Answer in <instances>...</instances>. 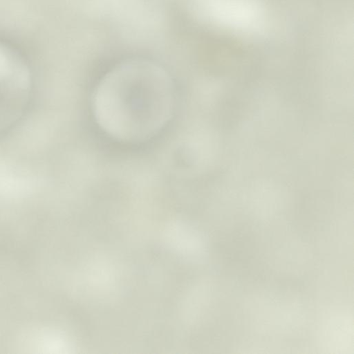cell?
<instances>
[{"label":"cell","mask_w":354,"mask_h":354,"mask_svg":"<svg viewBox=\"0 0 354 354\" xmlns=\"http://www.w3.org/2000/svg\"><path fill=\"white\" fill-rule=\"evenodd\" d=\"M175 104L171 78L146 60L121 64L100 81L92 97L98 126L109 136L128 143L146 141L171 120Z\"/></svg>","instance_id":"obj_1"},{"label":"cell","mask_w":354,"mask_h":354,"mask_svg":"<svg viewBox=\"0 0 354 354\" xmlns=\"http://www.w3.org/2000/svg\"><path fill=\"white\" fill-rule=\"evenodd\" d=\"M28 74L19 65L0 58V131L15 124L30 95Z\"/></svg>","instance_id":"obj_2"}]
</instances>
